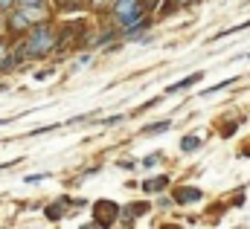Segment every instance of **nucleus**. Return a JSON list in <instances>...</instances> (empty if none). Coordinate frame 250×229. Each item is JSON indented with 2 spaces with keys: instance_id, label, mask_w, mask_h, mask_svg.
<instances>
[{
  "instance_id": "1",
  "label": "nucleus",
  "mask_w": 250,
  "mask_h": 229,
  "mask_svg": "<svg viewBox=\"0 0 250 229\" xmlns=\"http://www.w3.org/2000/svg\"><path fill=\"white\" fill-rule=\"evenodd\" d=\"M26 58H41L47 56L53 47H56V32L47 26V23H35L29 26V38H26Z\"/></svg>"
},
{
  "instance_id": "2",
  "label": "nucleus",
  "mask_w": 250,
  "mask_h": 229,
  "mask_svg": "<svg viewBox=\"0 0 250 229\" xmlns=\"http://www.w3.org/2000/svg\"><path fill=\"white\" fill-rule=\"evenodd\" d=\"M111 9H114V18L123 26H131V23H137L143 18V3L140 0H114Z\"/></svg>"
},
{
  "instance_id": "3",
  "label": "nucleus",
  "mask_w": 250,
  "mask_h": 229,
  "mask_svg": "<svg viewBox=\"0 0 250 229\" xmlns=\"http://www.w3.org/2000/svg\"><path fill=\"white\" fill-rule=\"evenodd\" d=\"M29 26H32V23H29V18L15 6V9L9 12V29H12V32H29Z\"/></svg>"
},
{
  "instance_id": "4",
  "label": "nucleus",
  "mask_w": 250,
  "mask_h": 229,
  "mask_svg": "<svg viewBox=\"0 0 250 229\" xmlns=\"http://www.w3.org/2000/svg\"><path fill=\"white\" fill-rule=\"evenodd\" d=\"M201 197H204V191L195 189V186H181V189L175 191V200H178V203H198Z\"/></svg>"
},
{
  "instance_id": "5",
  "label": "nucleus",
  "mask_w": 250,
  "mask_h": 229,
  "mask_svg": "<svg viewBox=\"0 0 250 229\" xmlns=\"http://www.w3.org/2000/svg\"><path fill=\"white\" fill-rule=\"evenodd\" d=\"M26 18H29V23L35 26V23H41L44 20V6H18Z\"/></svg>"
},
{
  "instance_id": "6",
  "label": "nucleus",
  "mask_w": 250,
  "mask_h": 229,
  "mask_svg": "<svg viewBox=\"0 0 250 229\" xmlns=\"http://www.w3.org/2000/svg\"><path fill=\"white\" fill-rule=\"evenodd\" d=\"M204 78V73H192L189 78H184V81H178V84H172L169 87V93H178V90H187V87H192V84H198Z\"/></svg>"
},
{
  "instance_id": "7",
  "label": "nucleus",
  "mask_w": 250,
  "mask_h": 229,
  "mask_svg": "<svg viewBox=\"0 0 250 229\" xmlns=\"http://www.w3.org/2000/svg\"><path fill=\"white\" fill-rule=\"evenodd\" d=\"M166 186H169V177H151V180L143 183V191H160Z\"/></svg>"
},
{
  "instance_id": "8",
  "label": "nucleus",
  "mask_w": 250,
  "mask_h": 229,
  "mask_svg": "<svg viewBox=\"0 0 250 229\" xmlns=\"http://www.w3.org/2000/svg\"><path fill=\"white\" fill-rule=\"evenodd\" d=\"M198 145H201V139H198L195 134H189V136H184V139H181V148H184L187 154H192V151H198Z\"/></svg>"
},
{
  "instance_id": "9",
  "label": "nucleus",
  "mask_w": 250,
  "mask_h": 229,
  "mask_svg": "<svg viewBox=\"0 0 250 229\" xmlns=\"http://www.w3.org/2000/svg\"><path fill=\"white\" fill-rule=\"evenodd\" d=\"M169 128H172V122H169V119H163V122H154V125H148L143 134H157V131L163 134V131H169Z\"/></svg>"
},
{
  "instance_id": "10",
  "label": "nucleus",
  "mask_w": 250,
  "mask_h": 229,
  "mask_svg": "<svg viewBox=\"0 0 250 229\" xmlns=\"http://www.w3.org/2000/svg\"><path fill=\"white\" fill-rule=\"evenodd\" d=\"M18 6V0H0V15H9Z\"/></svg>"
},
{
  "instance_id": "11",
  "label": "nucleus",
  "mask_w": 250,
  "mask_h": 229,
  "mask_svg": "<svg viewBox=\"0 0 250 229\" xmlns=\"http://www.w3.org/2000/svg\"><path fill=\"white\" fill-rule=\"evenodd\" d=\"M18 6H47V0H18Z\"/></svg>"
},
{
  "instance_id": "12",
  "label": "nucleus",
  "mask_w": 250,
  "mask_h": 229,
  "mask_svg": "<svg viewBox=\"0 0 250 229\" xmlns=\"http://www.w3.org/2000/svg\"><path fill=\"white\" fill-rule=\"evenodd\" d=\"M143 166H148V169H151V166H157V154H151V157H146V160H143Z\"/></svg>"
},
{
  "instance_id": "13",
  "label": "nucleus",
  "mask_w": 250,
  "mask_h": 229,
  "mask_svg": "<svg viewBox=\"0 0 250 229\" xmlns=\"http://www.w3.org/2000/svg\"><path fill=\"white\" fill-rule=\"evenodd\" d=\"M6 56H12V53H9V47H6V44L0 41V61H3V58H6Z\"/></svg>"
},
{
  "instance_id": "14",
  "label": "nucleus",
  "mask_w": 250,
  "mask_h": 229,
  "mask_svg": "<svg viewBox=\"0 0 250 229\" xmlns=\"http://www.w3.org/2000/svg\"><path fill=\"white\" fill-rule=\"evenodd\" d=\"M117 122H123V116H111V119H105L102 125H117Z\"/></svg>"
},
{
  "instance_id": "15",
  "label": "nucleus",
  "mask_w": 250,
  "mask_h": 229,
  "mask_svg": "<svg viewBox=\"0 0 250 229\" xmlns=\"http://www.w3.org/2000/svg\"><path fill=\"white\" fill-rule=\"evenodd\" d=\"M178 3H189V0H178Z\"/></svg>"
},
{
  "instance_id": "16",
  "label": "nucleus",
  "mask_w": 250,
  "mask_h": 229,
  "mask_svg": "<svg viewBox=\"0 0 250 229\" xmlns=\"http://www.w3.org/2000/svg\"><path fill=\"white\" fill-rule=\"evenodd\" d=\"M96 3H102V0H96Z\"/></svg>"
}]
</instances>
